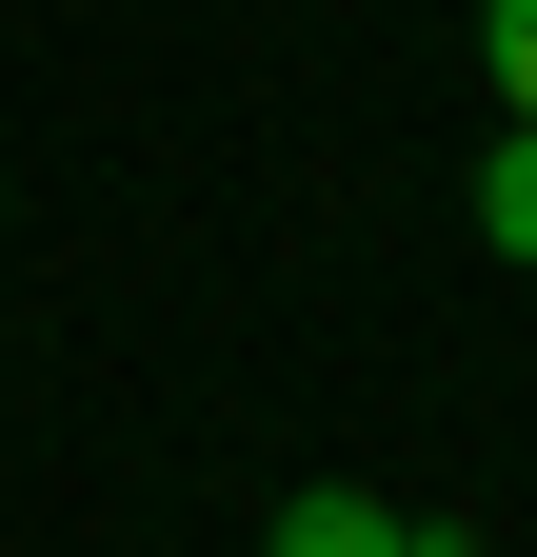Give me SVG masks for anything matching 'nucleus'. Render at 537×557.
Returning a JSON list of instances; mask_svg holds the SVG:
<instances>
[{"instance_id":"f257e3e1","label":"nucleus","mask_w":537,"mask_h":557,"mask_svg":"<svg viewBox=\"0 0 537 557\" xmlns=\"http://www.w3.org/2000/svg\"><path fill=\"white\" fill-rule=\"evenodd\" d=\"M259 557H419V537H398V498L319 478V498H279V537H259Z\"/></svg>"},{"instance_id":"f03ea898","label":"nucleus","mask_w":537,"mask_h":557,"mask_svg":"<svg viewBox=\"0 0 537 557\" xmlns=\"http://www.w3.org/2000/svg\"><path fill=\"white\" fill-rule=\"evenodd\" d=\"M478 239L537 278V120H498V160H478Z\"/></svg>"},{"instance_id":"7ed1b4c3","label":"nucleus","mask_w":537,"mask_h":557,"mask_svg":"<svg viewBox=\"0 0 537 557\" xmlns=\"http://www.w3.org/2000/svg\"><path fill=\"white\" fill-rule=\"evenodd\" d=\"M478 81H498V120H537V0H478Z\"/></svg>"},{"instance_id":"20e7f679","label":"nucleus","mask_w":537,"mask_h":557,"mask_svg":"<svg viewBox=\"0 0 537 557\" xmlns=\"http://www.w3.org/2000/svg\"><path fill=\"white\" fill-rule=\"evenodd\" d=\"M419 557H438V537H419Z\"/></svg>"}]
</instances>
